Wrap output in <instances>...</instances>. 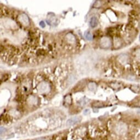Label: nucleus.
<instances>
[{"mask_svg":"<svg viewBox=\"0 0 140 140\" xmlns=\"http://www.w3.org/2000/svg\"><path fill=\"white\" fill-rule=\"evenodd\" d=\"M128 130L126 125L122 122L119 123L115 128V131L119 135H123L125 134Z\"/></svg>","mask_w":140,"mask_h":140,"instance_id":"1","label":"nucleus"},{"mask_svg":"<svg viewBox=\"0 0 140 140\" xmlns=\"http://www.w3.org/2000/svg\"><path fill=\"white\" fill-rule=\"evenodd\" d=\"M111 46V41L109 38L104 37L100 41V46L103 48H109Z\"/></svg>","mask_w":140,"mask_h":140,"instance_id":"2","label":"nucleus"},{"mask_svg":"<svg viewBox=\"0 0 140 140\" xmlns=\"http://www.w3.org/2000/svg\"><path fill=\"white\" fill-rule=\"evenodd\" d=\"M81 120V118L80 117H73L68 120L67 122V125L68 126H71L74 125H75L80 122Z\"/></svg>","mask_w":140,"mask_h":140,"instance_id":"3","label":"nucleus"},{"mask_svg":"<svg viewBox=\"0 0 140 140\" xmlns=\"http://www.w3.org/2000/svg\"><path fill=\"white\" fill-rule=\"evenodd\" d=\"M38 90L41 93H45L49 90L48 85L46 82H41L38 86Z\"/></svg>","mask_w":140,"mask_h":140,"instance_id":"4","label":"nucleus"},{"mask_svg":"<svg viewBox=\"0 0 140 140\" xmlns=\"http://www.w3.org/2000/svg\"><path fill=\"white\" fill-rule=\"evenodd\" d=\"M19 20L21 23L25 26H28L29 24V19L26 14H22L19 17Z\"/></svg>","mask_w":140,"mask_h":140,"instance_id":"5","label":"nucleus"},{"mask_svg":"<svg viewBox=\"0 0 140 140\" xmlns=\"http://www.w3.org/2000/svg\"><path fill=\"white\" fill-rule=\"evenodd\" d=\"M118 59L119 61L122 64H124L126 63L128 61V56L125 54H122L121 55H120L118 58Z\"/></svg>","mask_w":140,"mask_h":140,"instance_id":"6","label":"nucleus"},{"mask_svg":"<svg viewBox=\"0 0 140 140\" xmlns=\"http://www.w3.org/2000/svg\"><path fill=\"white\" fill-rule=\"evenodd\" d=\"M98 21L96 17H92L90 20V26L92 28H94L97 26Z\"/></svg>","mask_w":140,"mask_h":140,"instance_id":"7","label":"nucleus"},{"mask_svg":"<svg viewBox=\"0 0 140 140\" xmlns=\"http://www.w3.org/2000/svg\"><path fill=\"white\" fill-rule=\"evenodd\" d=\"M84 36H85V37L87 40H89V41L92 40L93 39L92 35L89 31H86L84 34Z\"/></svg>","mask_w":140,"mask_h":140,"instance_id":"8","label":"nucleus"},{"mask_svg":"<svg viewBox=\"0 0 140 140\" xmlns=\"http://www.w3.org/2000/svg\"><path fill=\"white\" fill-rule=\"evenodd\" d=\"M88 88L92 91H95L96 90V84L94 82H90L88 84Z\"/></svg>","mask_w":140,"mask_h":140,"instance_id":"9","label":"nucleus"},{"mask_svg":"<svg viewBox=\"0 0 140 140\" xmlns=\"http://www.w3.org/2000/svg\"><path fill=\"white\" fill-rule=\"evenodd\" d=\"M135 56H136V59H137V61L140 62V49H138L136 51Z\"/></svg>","mask_w":140,"mask_h":140,"instance_id":"10","label":"nucleus"},{"mask_svg":"<svg viewBox=\"0 0 140 140\" xmlns=\"http://www.w3.org/2000/svg\"><path fill=\"white\" fill-rule=\"evenodd\" d=\"M36 101V100L35 97H30L29 99V102L30 103H31V104H35V103Z\"/></svg>","mask_w":140,"mask_h":140,"instance_id":"11","label":"nucleus"},{"mask_svg":"<svg viewBox=\"0 0 140 140\" xmlns=\"http://www.w3.org/2000/svg\"><path fill=\"white\" fill-rule=\"evenodd\" d=\"M90 113V110L88 109H86L84 111V115H87Z\"/></svg>","mask_w":140,"mask_h":140,"instance_id":"12","label":"nucleus"},{"mask_svg":"<svg viewBox=\"0 0 140 140\" xmlns=\"http://www.w3.org/2000/svg\"><path fill=\"white\" fill-rule=\"evenodd\" d=\"M40 26L42 28H44V27H45V24H44V23L43 21H41L40 23Z\"/></svg>","mask_w":140,"mask_h":140,"instance_id":"13","label":"nucleus"},{"mask_svg":"<svg viewBox=\"0 0 140 140\" xmlns=\"http://www.w3.org/2000/svg\"><path fill=\"white\" fill-rule=\"evenodd\" d=\"M139 41H140V35H139Z\"/></svg>","mask_w":140,"mask_h":140,"instance_id":"14","label":"nucleus"}]
</instances>
